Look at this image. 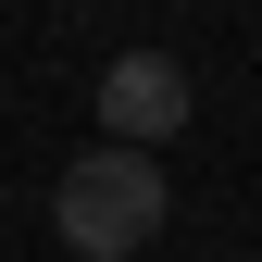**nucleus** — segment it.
Wrapping results in <instances>:
<instances>
[{
	"label": "nucleus",
	"mask_w": 262,
	"mask_h": 262,
	"mask_svg": "<svg viewBox=\"0 0 262 262\" xmlns=\"http://www.w3.org/2000/svg\"><path fill=\"white\" fill-rule=\"evenodd\" d=\"M187 113H200V88H187L175 50H125L113 75H100V138H113V150H150V162H162V138H175Z\"/></svg>",
	"instance_id": "nucleus-2"
},
{
	"label": "nucleus",
	"mask_w": 262,
	"mask_h": 262,
	"mask_svg": "<svg viewBox=\"0 0 262 262\" xmlns=\"http://www.w3.org/2000/svg\"><path fill=\"white\" fill-rule=\"evenodd\" d=\"M162 212H175V187H162V162L150 150H75L62 162V187H50V225H62V250L75 262H138L162 237Z\"/></svg>",
	"instance_id": "nucleus-1"
}]
</instances>
